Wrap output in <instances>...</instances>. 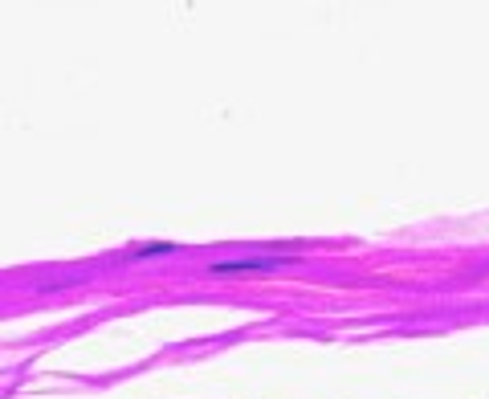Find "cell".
Instances as JSON below:
<instances>
[{
    "instance_id": "cell-1",
    "label": "cell",
    "mask_w": 489,
    "mask_h": 399,
    "mask_svg": "<svg viewBox=\"0 0 489 399\" xmlns=\"http://www.w3.org/2000/svg\"><path fill=\"white\" fill-rule=\"evenodd\" d=\"M285 265V257H249V261H225L212 273H257V269H277Z\"/></svg>"
}]
</instances>
